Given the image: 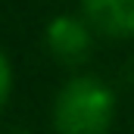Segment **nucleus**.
<instances>
[{
  "mask_svg": "<svg viewBox=\"0 0 134 134\" xmlns=\"http://www.w3.org/2000/svg\"><path fill=\"white\" fill-rule=\"evenodd\" d=\"M84 19L106 37L134 34V0H81Z\"/></svg>",
  "mask_w": 134,
  "mask_h": 134,
  "instance_id": "obj_3",
  "label": "nucleus"
},
{
  "mask_svg": "<svg viewBox=\"0 0 134 134\" xmlns=\"http://www.w3.org/2000/svg\"><path fill=\"white\" fill-rule=\"evenodd\" d=\"M94 25L87 19H78V16H56L50 19L47 31H44V41H47V50L66 63V66H78L91 56L94 50Z\"/></svg>",
  "mask_w": 134,
  "mask_h": 134,
  "instance_id": "obj_2",
  "label": "nucleus"
},
{
  "mask_svg": "<svg viewBox=\"0 0 134 134\" xmlns=\"http://www.w3.org/2000/svg\"><path fill=\"white\" fill-rule=\"evenodd\" d=\"M9 91H13V69H9L6 53L0 50V109L6 106V100H9Z\"/></svg>",
  "mask_w": 134,
  "mask_h": 134,
  "instance_id": "obj_4",
  "label": "nucleus"
},
{
  "mask_svg": "<svg viewBox=\"0 0 134 134\" xmlns=\"http://www.w3.org/2000/svg\"><path fill=\"white\" fill-rule=\"evenodd\" d=\"M115 119V94L94 75H78L63 84L53 103L56 134H106Z\"/></svg>",
  "mask_w": 134,
  "mask_h": 134,
  "instance_id": "obj_1",
  "label": "nucleus"
}]
</instances>
